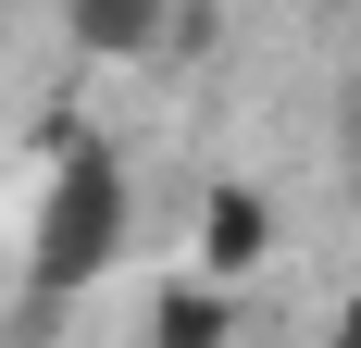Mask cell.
I'll use <instances>...</instances> for the list:
<instances>
[{"instance_id":"1","label":"cell","mask_w":361,"mask_h":348,"mask_svg":"<svg viewBox=\"0 0 361 348\" xmlns=\"http://www.w3.org/2000/svg\"><path fill=\"white\" fill-rule=\"evenodd\" d=\"M125 162H112L100 137H63L50 149V187H37V224H25V249H37V299H75V286H100L112 274V249H125Z\"/></svg>"},{"instance_id":"4","label":"cell","mask_w":361,"mask_h":348,"mask_svg":"<svg viewBox=\"0 0 361 348\" xmlns=\"http://www.w3.org/2000/svg\"><path fill=\"white\" fill-rule=\"evenodd\" d=\"M349 112H361V100H349Z\"/></svg>"},{"instance_id":"2","label":"cell","mask_w":361,"mask_h":348,"mask_svg":"<svg viewBox=\"0 0 361 348\" xmlns=\"http://www.w3.org/2000/svg\"><path fill=\"white\" fill-rule=\"evenodd\" d=\"M75 37L112 50V63H149L162 50V0H75Z\"/></svg>"},{"instance_id":"3","label":"cell","mask_w":361,"mask_h":348,"mask_svg":"<svg viewBox=\"0 0 361 348\" xmlns=\"http://www.w3.org/2000/svg\"><path fill=\"white\" fill-rule=\"evenodd\" d=\"M200 261H212V274H250L262 261V199L250 187H224V199L200 211Z\"/></svg>"}]
</instances>
